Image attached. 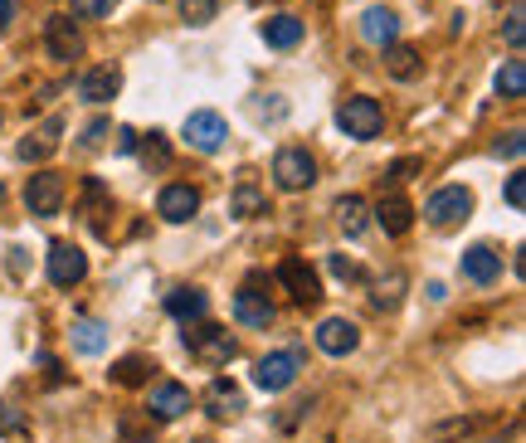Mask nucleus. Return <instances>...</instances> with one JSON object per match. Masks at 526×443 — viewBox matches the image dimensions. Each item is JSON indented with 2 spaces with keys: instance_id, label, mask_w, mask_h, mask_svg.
<instances>
[{
  "instance_id": "obj_13",
  "label": "nucleus",
  "mask_w": 526,
  "mask_h": 443,
  "mask_svg": "<svg viewBox=\"0 0 526 443\" xmlns=\"http://www.w3.org/2000/svg\"><path fill=\"white\" fill-rule=\"evenodd\" d=\"M195 210H200V190L195 185H166L161 195H156V215L166 224H186V220H195Z\"/></svg>"
},
{
  "instance_id": "obj_30",
  "label": "nucleus",
  "mask_w": 526,
  "mask_h": 443,
  "mask_svg": "<svg viewBox=\"0 0 526 443\" xmlns=\"http://www.w3.org/2000/svg\"><path fill=\"white\" fill-rule=\"evenodd\" d=\"M400 293H405V273H390V278H380L376 283V307H400Z\"/></svg>"
},
{
  "instance_id": "obj_1",
  "label": "nucleus",
  "mask_w": 526,
  "mask_h": 443,
  "mask_svg": "<svg viewBox=\"0 0 526 443\" xmlns=\"http://www.w3.org/2000/svg\"><path fill=\"white\" fill-rule=\"evenodd\" d=\"M186 346L190 356L200 361L205 370H220L229 366L234 356H239V341L229 336V327H215V322H205V327H190L186 332Z\"/></svg>"
},
{
  "instance_id": "obj_14",
  "label": "nucleus",
  "mask_w": 526,
  "mask_h": 443,
  "mask_svg": "<svg viewBox=\"0 0 526 443\" xmlns=\"http://www.w3.org/2000/svg\"><path fill=\"white\" fill-rule=\"evenodd\" d=\"M361 346V327L351 322V317H327L322 327H317V351H327V356H351Z\"/></svg>"
},
{
  "instance_id": "obj_38",
  "label": "nucleus",
  "mask_w": 526,
  "mask_h": 443,
  "mask_svg": "<svg viewBox=\"0 0 526 443\" xmlns=\"http://www.w3.org/2000/svg\"><path fill=\"white\" fill-rule=\"evenodd\" d=\"M522 151H526V137H522V132H512V137L497 147V156H512V161H522Z\"/></svg>"
},
{
  "instance_id": "obj_6",
  "label": "nucleus",
  "mask_w": 526,
  "mask_h": 443,
  "mask_svg": "<svg viewBox=\"0 0 526 443\" xmlns=\"http://www.w3.org/2000/svg\"><path fill=\"white\" fill-rule=\"evenodd\" d=\"M273 181L283 185V190H307V185H317V161H312V151L283 147L273 156Z\"/></svg>"
},
{
  "instance_id": "obj_9",
  "label": "nucleus",
  "mask_w": 526,
  "mask_h": 443,
  "mask_svg": "<svg viewBox=\"0 0 526 443\" xmlns=\"http://www.w3.org/2000/svg\"><path fill=\"white\" fill-rule=\"evenodd\" d=\"M25 205H30V215H39V220L59 215V210H64V176L35 171V176L25 181Z\"/></svg>"
},
{
  "instance_id": "obj_10",
  "label": "nucleus",
  "mask_w": 526,
  "mask_h": 443,
  "mask_svg": "<svg viewBox=\"0 0 526 443\" xmlns=\"http://www.w3.org/2000/svg\"><path fill=\"white\" fill-rule=\"evenodd\" d=\"M44 49H49V59H59V64H69L83 54V35H78L74 15H49L44 20Z\"/></svg>"
},
{
  "instance_id": "obj_33",
  "label": "nucleus",
  "mask_w": 526,
  "mask_h": 443,
  "mask_svg": "<svg viewBox=\"0 0 526 443\" xmlns=\"http://www.w3.org/2000/svg\"><path fill=\"white\" fill-rule=\"evenodd\" d=\"M117 10V0H74V15H83V20H108Z\"/></svg>"
},
{
  "instance_id": "obj_43",
  "label": "nucleus",
  "mask_w": 526,
  "mask_h": 443,
  "mask_svg": "<svg viewBox=\"0 0 526 443\" xmlns=\"http://www.w3.org/2000/svg\"><path fill=\"white\" fill-rule=\"evenodd\" d=\"M0 200H5V185H0Z\"/></svg>"
},
{
  "instance_id": "obj_46",
  "label": "nucleus",
  "mask_w": 526,
  "mask_h": 443,
  "mask_svg": "<svg viewBox=\"0 0 526 443\" xmlns=\"http://www.w3.org/2000/svg\"><path fill=\"white\" fill-rule=\"evenodd\" d=\"M254 5H259V0H254Z\"/></svg>"
},
{
  "instance_id": "obj_20",
  "label": "nucleus",
  "mask_w": 526,
  "mask_h": 443,
  "mask_svg": "<svg viewBox=\"0 0 526 443\" xmlns=\"http://www.w3.org/2000/svg\"><path fill=\"white\" fill-rule=\"evenodd\" d=\"M361 39L376 44V49L395 44V39H400V20H395V10H385V5L366 10V15H361Z\"/></svg>"
},
{
  "instance_id": "obj_15",
  "label": "nucleus",
  "mask_w": 526,
  "mask_h": 443,
  "mask_svg": "<svg viewBox=\"0 0 526 443\" xmlns=\"http://www.w3.org/2000/svg\"><path fill=\"white\" fill-rule=\"evenodd\" d=\"M458 268H463V278H468V283L488 288V283H497V278H502V254H497L492 244H473V249H463Z\"/></svg>"
},
{
  "instance_id": "obj_27",
  "label": "nucleus",
  "mask_w": 526,
  "mask_h": 443,
  "mask_svg": "<svg viewBox=\"0 0 526 443\" xmlns=\"http://www.w3.org/2000/svg\"><path fill=\"white\" fill-rule=\"evenodd\" d=\"M103 346H108V332H103L98 322H74V351L78 356H103Z\"/></svg>"
},
{
  "instance_id": "obj_11",
  "label": "nucleus",
  "mask_w": 526,
  "mask_h": 443,
  "mask_svg": "<svg viewBox=\"0 0 526 443\" xmlns=\"http://www.w3.org/2000/svg\"><path fill=\"white\" fill-rule=\"evenodd\" d=\"M190 409V390L186 385H176V380H156L147 395V419L156 424H171V419H181Z\"/></svg>"
},
{
  "instance_id": "obj_2",
  "label": "nucleus",
  "mask_w": 526,
  "mask_h": 443,
  "mask_svg": "<svg viewBox=\"0 0 526 443\" xmlns=\"http://www.w3.org/2000/svg\"><path fill=\"white\" fill-rule=\"evenodd\" d=\"M337 127L351 137V142H376L380 127H385V108H380L376 98L356 93V98H346V103L337 108Z\"/></svg>"
},
{
  "instance_id": "obj_36",
  "label": "nucleus",
  "mask_w": 526,
  "mask_h": 443,
  "mask_svg": "<svg viewBox=\"0 0 526 443\" xmlns=\"http://www.w3.org/2000/svg\"><path fill=\"white\" fill-rule=\"evenodd\" d=\"M507 205H512V210H522V205H526V176H522V171H517V176H507Z\"/></svg>"
},
{
  "instance_id": "obj_31",
  "label": "nucleus",
  "mask_w": 526,
  "mask_h": 443,
  "mask_svg": "<svg viewBox=\"0 0 526 443\" xmlns=\"http://www.w3.org/2000/svg\"><path fill=\"white\" fill-rule=\"evenodd\" d=\"M220 10V0H181V20L186 25H210Z\"/></svg>"
},
{
  "instance_id": "obj_44",
  "label": "nucleus",
  "mask_w": 526,
  "mask_h": 443,
  "mask_svg": "<svg viewBox=\"0 0 526 443\" xmlns=\"http://www.w3.org/2000/svg\"><path fill=\"white\" fill-rule=\"evenodd\" d=\"M195 443H210V439H195Z\"/></svg>"
},
{
  "instance_id": "obj_35",
  "label": "nucleus",
  "mask_w": 526,
  "mask_h": 443,
  "mask_svg": "<svg viewBox=\"0 0 526 443\" xmlns=\"http://www.w3.org/2000/svg\"><path fill=\"white\" fill-rule=\"evenodd\" d=\"M522 39H526V25H522V5H517V10L507 15V44L522 54Z\"/></svg>"
},
{
  "instance_id": "obj_40",
  "label": "nucleus",
  "mask_w": 526,
  "mask_h": 443,
  "mask_svg": "<svg viewBox=\"0 0 526 443\" xmlns=\"http://www.w3.org/2000/svg\"><path fill=\"white\" fill-rule=\"evenodd\" d=\"M137 142H142V137H137L132 127H117V151H122V156H132V151H137Z\"/></svg>"
},
{
  "instance_id": "obj_22",
  "label": "nucleus",
  "mask_w": 526,
  "mask_h": 443,
  "mask_svg": "<svg viewBox=\"0 0 526 443\" xmlns=\"http://www.w3.org/2000/svg\"><path fill=\"white\" fill-rule=\"evenodd\" d=\"M263 39H268V49H293L302 39V20L298 15H273V20H263Z\"/></svg>"
},
{
  "instance_id": "obj_3",
  "label": "nucleus",
  "mask_w": 526,
  "mask_h": 443,
  "mask_svg": "<svg viewBox=\"0 0 526 443\" xmlns=\"http://www.w3.org/2000/svg\"><path fill=\"white\" fill-rule=\"evenodd\" d=\"M468 215H473V190L468 185H444L424 205V220L434 224V229H453V224H463Z\"/></svg>"
},
{
  "instance_id": "obj_4",
  "label": "nucleus",
  "mask_w": 526,
  "mask_h": 443,
  "mask_svg": "<svg viewBox=\"0 0 526 443\" xmlns=\"http://www.w3.org/2000/svg\"><path fill=\"white\" fill-rule=\"evenodd\" d=\"M278 283L288 288V297H293L298 307H317V302H322V278H317V268L307 259H298V254L278 263Z\"/></svg>"
},
{
  "instance_id": "obj_42",
  "label": "nucleus",
  "mask_w": 526,
  "mask_h": 443,
  "mask_svg": "<svg viewBox=\"0 0 526 443\" xmlns=\"http://www.w3.org/2000/svg\"><path fill=\"white\" fill-rule=\"evenodd\" d=\"M10 20H15V0H0V35L10 30Z\"/></svg>"
},
{
  "instance_id": "obj_23",
  "label": "nucleus",
  "mask_w": 526,
  "mask_h": 443,
  "mask_svg": "<svg viewBox=\"0 0 526 443\" xmlns=\"http://www.w3.org/2000/svg\"><path fill=\"white\" fill-rule=\"evenodd\" d=\"M366 215H371V210H366L361 195H341L337 200V224L346 229V239H361V234H366V224H371Z\"/></svg>"
},
{
  "instance_id": "obj_29",
  "label": "nucleus",
  "mask_w": 526,
  "mask_h": 443,
  "mask_svg": "<svg viewBox=\"0 0 526 443\" xmlns=\"http://www.w3.org/2000/svg\"><path fill=\"white\" fill-rule=\"evenodd\" d=\"M229 210H234L239 220H254V215H263L268 205H263V195L254 190V185H239V190H234V205H229Z\"/></svg>"
},
{
  "instance_id": "obj_39",
  "label": "nucleus",
  "mask_w": 526,
  "mask_h": 443,
  "mask_svg": "<svg viewBox=\"0 0 526 443\" xmlns=\"http://www.w3.org/2000/svg\"><path fill=\"white\" fill-rule=\"evenodd\" d=\"M327 268H332L337 278H361V268H356L351 259H341V254H332V259H327Z\"/></svg>"
},
{
  "instance_id": "obj_41",
  "label": "nucleus",
  "mask_w": 526,
  "mask_h": 443,
  "mask_svg": "<svg viewBox=\"0 0 526 443\" xmlns=\"http://www.w3.org/2000/svg\"><path fill=\"white\" fill-rule=\"evenodd\" d=\"M414 171H419V161H414V156H405V161H395V166H390V181H410Z\"/></svg>"
},
{
  "instance_id": "obj_28",
  "label": "nucleus",
  "mask_w": 526,
  "mask_h": 443,
  "mask_svg": "<svg viewBox=\"0 0 526 443\" xmlns=\"http://www.w3.org/2000/svg\"><path fill=\"white\" fill-rule=\"evenodd\" d=\"M137 156H142L147 171H166V166H171V147H166L161 132H147V142H137Z\"/></svg>"
},
{
  "instance_id": "obj_17",
  "label": "nucleus",
  "mask_w": 526,
  "mask_h": 443,
  "mask_svg": "<svg viewBox=\"0 0 526 443\" xmlns=\"http://www.w3.org/2000/svg\"><path fill=\"white\" fill-rule=\"evenodd\" d=\"M376 224L390 234V239H400V234H410V224H414V205L405 200V195H380V205H376Z\"/></svg>"
},
{
  "instance_id": "obj_16",
  "label": "nucleus",
  "mask_w": 526,
  "mask_h": 443,
  "mask_svg": "<svg viewBox=\"0 0 526 443\" xmlns=\"http://www.w3.org/2000/svg\"><path fill=\"white\" fill-rule=\"evenodd\" d=\"M200 405H205V414H210V419H239V414H244V390H239V385H234V380H210V390H205V400H200Z\"/></svg>"
},
{
  "instance_id": "obj_34",
  "label": "nucleus",
  "mask_w": 526,
  "mask_h": 443,
  "mask_svg": "<svg viewBox=\"0 0 526 443\" xmlns=\"http://www.w3.org/2000/svg\"><path fill=\"white\" fill-rule=\"evenodd\" d=\"M0 429H5L15 443H25V424H20V409L15 405H0Z\"/></svg>"
},
{
  "instance_id": "obj_7",
  "label": "nucleus",
  "mask_w": 526,
  "mask_h": 443,
  "mask_svg": "<svg viewBox=\"0 0 526 443\" xmlns=\"http://www.w3.org/2000/svg\"><path fill=\"white\" fill-rule=\"evenodd\" d=\"M298 370H302L298 351H273V356H263L259 366H254V385H259L263 395H278V390H288L298 380Z\"/></svg>"
},
{
  "instance_id": "obj_19",
  "label": "nucleus",
  "mask_w": 526,
  "mask_h": 443,
  "mask_svg": "<svg viewBox=\"0 0 526 443\" xmlns=\"http://www.w3.org/2000/svg\"><path fill=\"white\" fill-rule=\"evenodd\" d=\"M166 312H171L176 322H200V317L210 312V293H205V288H171V293H166Z\"/></svg>"
},
{
  "instance_id": "obj_12",
  "label": "nucleus",
  "mask_w": 526,
  "mask_h": 443,
  "mask_svg": "<svg viewBox=\"0 0 526 443\" xmlns=\"http://www.w3.org/2000/svg\"><path fill=\"white\" fill-rule=\"evenodd\" d=\"M234 317H239L244 327H254V332H268L278 312H273L268 293H259V283H244V288L234 293Z\"/></svg>"
},
{
  "instance_id": "obj_5",
  "label": "nucleus",
  "mask_w": 526,
  "mask_h": 443,
  "mask_svg": "<svg viewBox=\"0 0 526 443\" xmlns=\"http://www.w3.org/2000/svg\"><path fill=\"white\" fill-rule=\"evenodd\" d=\"M44 273H49L54 288H78V283L88 278V259H83L78 244H49V254H44Z\"/></svg>"
},
{
  "instance_id": "obj_26",
  "label": "nucleus",
  "mask_w": 526,
  "mask_h": 443,
  "mask_svg": "<svg viewBox=\"0 0 526 443\" xmlns=\"http://www.w3.org/2000/svg\"><path fill=\"white\" fill-rule=\"evenodd\" d=\"M54 132H59V122H49L44 132H30L25 142H20V161H44V156H54Z\"/></svg>"
},
{
  "instance_id": "obj_24",
  "label": "nucleus",
  "mask_w": 526,
  "mask_h": 443,
  "mask_svg": "<svg viewBox=\"0 0 526 443\" xmlns=\"http://www.w3.org/2000/svg\"><path fill=\"white\" fill-rule=\"evenodd\" d=\"M497 93L507 98V103H522L526 98V59L517 54V59H507L502 69H497Z\"/></svg>"
},
{
  "instance_id": "obj_25",
  "label": "nucleus",
  "mask_w": 526,
  "mask_h": 443,
  "mask_svg": "<svg viewBox=\"0 0 526 443\" xmlns=\"http://www.w3.org/2000/svg\"><path fill=\"white\" fill-rule=\"evenodd\" d=\"M151 361L147 356H122L113 366V385H122V390H137V385H151Z\"/></svg>"
},
{
  "instance_id": "obj_8",
  "label": "nucleus",
  "mask_w": 526,
  "mask_h": 443,
  "mask_svg": "<svg viewBox=\"0 0 526 443\" xmlns=\"http://www.w3.org/2000/svg\"><path fill=\"white\" fill-rule=\"evenodd\" d=\"M181 137H186L195 151H205V156H215V151L225 147V137H229V127H225V117L220 112H210V108H200V112H190L186 117V127H181Z\"/></svg>"
},
{
  "instance_id": "obj_32",
  "label": "nucleus",
  "mask_w": 526,
  "mask_h": 443,
  "mask_svg": "<svg viewBox=\"0 0 526 443\" xmlns=\"http://www.w3.org/2000/svg\"><path fill=\"white\" fill-rule=\"evenodd\" d=\"M83 195H88V220H93V229H98V215H108V190H103V181H88L83 185Z\"/></svg>"
},
{
  "instance_id": "obj_45",
  "label": "nucleus",
  "mask_w": 526,
  "mask_h": 443,
  "mask_svg": "<svg viewBox=\"0 0 526 443\" xmlns=\"http://www.w3.org/2000/svg\"><path fill=\"white\" fill-rule=\"evenodd\" d=\"M488 443H497V439H488Z\"/></svg>"
},
{
  "instance_id": "obj_37",
  "label": "nucleus",
  "mask_w": 526,
  "mask_h": 443,
  "mask_svg": "<svg viewBox=\"0 0 526 443\" xmlns=\"http://www.w3.org/2000/svg\"><path fill=\"white\" fill-rule=\"evenodd\" d=\"M108 132H113V127H108V122L98 117V122H93L88 132H83V147H88V151H93V147H103V137H108Z\"/></svg>"
},
{
  "instance_id": "obj_21",
  "label": "nucleus",
  "mask_w": 526,
  "mask_h": 443,
  "mask_svg": "<svg viewBox=\"0 0 526 443\" xmlns=\"http://www.w3.org/2000/svg\"><path fill=\"white\" fill-rule=\"evenodd\" d=\"M419 69H424V64H419V49H414V44H400V39L385 44V74L390 78L410 83V78H419Z\"/></svg>"
},
{
  "instance_id": "obj_47",
  "label": "nucleus",
  "mask_w": 526,
  "mask_h": 443,
  "mask_svg": "<svg viewBox=\"0 0 526 443\" xmlns=\"http://www.w3.org/2000/svg\"><path fill=\"white\" fill-rule=\"evenodd\" d=\"M0 122H5V117H0Z\"/></svg>"
},
{
  "instance_id": "obj_18",
  "label": "nucleus",
  "mask_w": 526,
  "mask_h": 443,
  "mask_svg": "<svg viewBox=\"0 0 526 443\" xmlns=\"http://www.w3.org/2000/svg\"><path fill=\"white\" fill-rule=\"evenodd\" d=\"M117 93H122V74L117 69H88L78 78V98L83 103H113Z\"/></svg>"
}]
</instances>
